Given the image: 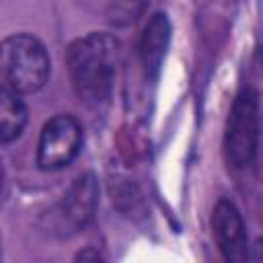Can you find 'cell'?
Masks as SVG:
<instances>
[{
    "label": "cell",
    "mask_w": 263,
    "mask_h": 263,
    "mask_svg": "<svg viewBox=\"0 0 263 263\" xmlns=\"http://www.w3.org/2000/svg\"><path fill=\"white\" fill-rule=\"evenodd\" d=\"M119 43L107 33H90L70 43L66 66L76 95L90 105L103 103L113 86Z\"/></svg>",
    "instance_id": "1"
},
{
    "label": "cell",
    "mask_w": 263,
    "mask_h": 263,
    "mask_svg": "<svg viewBox=\"0 0 263 263\" xmlns=\"http://www.w3.org/2000/svg\"><path fill=\"white\" fill-rule=\"evenodd\" d=\"M49 76L45 45L33 35H10L0 41V78L18 92L39 90Z\"/></svg>",
    "instance_id": "2"
},
{
    "label": "cell",
    "mask_w": 263,
    "mask_h": 263,
    "mask_svg": "<svg viewBox=\"0 0 263 263\" xmlns=\"http://www.w3.org/2000/svg\"><path fill=\"white\" fill-rule=\"evenodd\" d=\"M259 140V97L253 88H242L226 123L224 152L228 164L242 168L253 162Z\"/></svg>",
    "instance_id": "3"
},
{
    "label": "cell",
    "mask_w": 263,
    "mask_h": 263,
    "mask_svg": "<svg viewBox=\"0 0 263 263\" xmlns=\"http://www.w3.org/2000/svg\"><path fill=\"white\" fill-rule=\"evenodd\" d=\"M80 123L70 115H55L41 129L37 146V164L43 171L64 168L76 158V154L80 152Z\"/></svg>",
    "instance_id": "4"
},
{
    "label": "cell",
    "mask_w": 263,
    "mask_h": 263,
    "mask_svg": "<svg viewBox=\"0 0 263 263\" xmlns=\"http://www.w3.org/2000/svg\"><path fill=\"white\" fill-rule=\"evenodd\" d=\"M212 232L226 261L240 263L247 259V232L236 205L220 199L212 212Z\"/></svg>",
    "instance_id": "5"
},
{
    "label": "cell",
    "mask_w": 263,
    "mask_h": 263,
    "mask_svg": "<svg viewBox=\"0 0 263 263\" xmlns=\"http://www.w3.org/2000/svg\"><path fill=\"white\" fill-rule=\"evenodd\" d=\"M97 183L92 175H84L74 181L70 191L64 195L62 203L58 205V220L60 226L68 230H80L88 224L97 208Z\"/></svg>",
    "instance_id": "6"
},
{
    "label": "cell",
    "mask_w": 263,
    "mask_h": 263,
    "mask_svg": "<svg viewBox=\"0 0 263 263\" xmlns=\"http://www.w3.org/2000/svg\"><path fill=\"white\" fill-rule=\"evenodd\" d=\"M171 39V25L166 14H154L146 25L140 39V60L146 74H156L162 58L166 53V45Z\"/></svg>",
    "instance_id": "7"
},
{
    "label": "cell",
    "mask_w": 263,
    "mask_h": 263,
    "mask_svg": "<svg viewBox=\"0 0 263 263\" xmlns=\"http://www.w3.org/2000/svg\"><path fill=\"white\" fill-rule=\"evenodd\" d=\"M27 105L21 92L0 82V144L14 142L27 125Z\"/></svg>",
    "instance_id": "8"
},
{
    "label": "cell",
    "mask_w": 263,
    "mask_h": 263,
    "mask_svg": "<svg viewBox=\"0 0 263 263\" xmlns=\"http://www.w3.org/2000/svg\"><path fill=\"white\" fill-rule=\"evenodd\" d=\"M148 0H113L109 4V21L113 25H129L134 23L146 8Z\"/></svg>",
    "instance_id": "9"
},
{
    "label": "cell",
    "mask_w": 263,
    "mask_h": 263,
    "mask_svg": "<svg viewBox=\"0 0 263 263\" xmlns=\"http://www.w3.org/2000/svg\"><path fill=\"white\" fill-rule=\"evenodd\" d=\"M0 189H2V168H0Z\"/></svg>",
    "instance_id": "10"
}]
</instances>
